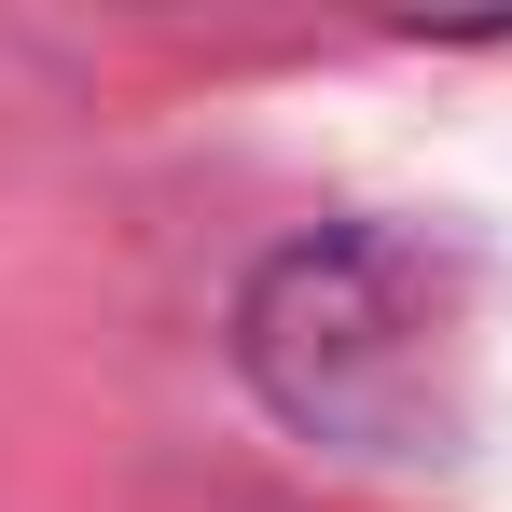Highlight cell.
I'll use <instances>...</instances> for the list:
<instances>
[{
	"label": "cell",
	"mask_w": 512,
	"mask_h": 512,
	"mask_svg": "<svg viewBox=\"0 0 512 512\" xmlns=\"http://www.w3.org/2000/svg\"><path fill=\"white\" fill-rule=\"evenodd\" d=\"M250 360L305 429L346 443H416L429 416V360H443V277L388 236H346L263 277L250 305Z\"/></svg>",
	"instance_id": "6da1fadb"
}]
</instances>
